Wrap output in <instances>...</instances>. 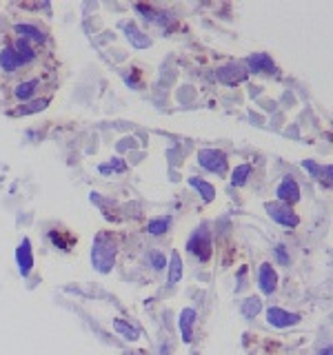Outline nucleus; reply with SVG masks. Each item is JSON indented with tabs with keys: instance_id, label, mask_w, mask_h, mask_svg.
<instances>
[{
	"instance_id": "obj_1",
	"label": "nucleus",
	"mask_w": 333,
	"mask_h": 355,
	"mask_svg": "<svg viewBox=\"0 0 333 355\" xmlns=\"http://www.w3.org/2000/svg\"><path fill=\"white\" fill-rule=\"evenodd\" d=\"M92 262L96 266V271L100 273H109L114 269L116 262V240L111 233L100 231L96 240H94V249H92Z\"/></svg>"
},
{
	"instance_id": "obj_2",
	"label": "nucleus",
	"mask_w": 333,
	"mask_h": 355,
	"mask_svg": "<svg viewBox=\"0 0 333 355\" xmlns=\"http://www.w3.org/2000/svg\"><path fill=\"white\" fill-rule=\"evenodd\" d=\"M187 251L194 255V258H198L200 262H209L211 253H214V249H211V236L207 227L198 229L191 238L187 240Z\"/></svg>"
},
{
	"instance_id": "obj_3",
	"label": "nucleus",
	"mask_w": 333,
	"mask_h": 355,
	"mask_svg": "<svg viewBox=\"0 0 333 355\" xmlns=\"http://www.w3.org/2000/svg\"><path fill=\"white\" fill-rule=\"evenodd\" d=\"M200 166H205L211 173H225L227 171V155L218 149H205L198 153Z\"/></svg>"
},
{
	"instance_id": "obj_4",
	"label": "nucleus",
	"mask_w": 333,
	"mask_h": 355,
	"mask_svg": "<svg viewBox=\"0 0 333 355\" xmlns=\"http://www.w3.org/2000/svg\"><path fill=\"white\" fill-rule=\"evenodd\" d=\"M266 322L275 329H287V327H296L300 322L298 313H289V311L280 309V306H271L266 311Z\"/></svg>"
},
{
	"instance_id": "obj_5",
	"label": "nucleus",
	"mask_w": 333,
	"mask_h": 355,
	"mask_svg": "<svg viewBox=\"0 0 333 355\" xmlns=\"http://www.w3.org/2000/svg\"><path fill=\"white\" fill-rule=\"evenodd\" d=\"M266 211H269V216H271L275 222H280V225H284V227H291V229H293V227L300 225V218H298L287 205H278V202L266 205Z\"/></svg>"
},
{
	"instance_id": "obj_6",
	"label": "nucleus",
	"mask_w": 333,
	"mask_h": 355,
	"mask_svg": "<svg viewBox=\"0 0 333 355\" xmlns=\"http://www.w3.org/2000/svg\"><path fill=\"white\" fill-rule=\"evenodd\" d=\"M278 200H280V205H293L300 200V187L293 178H284V180L278 184V191H275Z\"/></svg>"
},
{
	"instance_id": "obj_7",
	"label": "nucleus",
	"mask_w": 333,
	"mask_h": 355,
	"mask_svg": "<svg viewBox=\"0 0 333 355\" xmlns=\"http://www.w3.org/2000/svg\"><path fill=\"white\" fill-rule=\"evenodd\" d=\"M16 262H18V269L22 275H29L33 269V253H31V242L29 240H22L20 247L16 249Z\"/></svg>"
},
{
	"instance_id": "obj_8",
	"label": "nucleus",
	"mask_w": 333,
	"mask_h": 355,
	"mask_svg": "<svg viewBox=\"0 0 333 355\" xmlns=\"http://www.w3.org/2000/svg\"><path fill=\"white\" fill-rule=\"evenodd\" d=\"M258 284L262 288V293H266V295H271L275 291V286H278V273L273 271V266L269 262H264L260 266V271H258Z\"/></svg>"
},
{
	"instance_id": "obj_9",
	"label": "nucleus",
	"mask_w": 333,
	"mask_h": 355,
	"mask_svg": "<svg viewBox=\"0 0 333 355\" xmlns=\"http://www.w3.org/2000/svg\"><path fill=\"white\" fill-rule=\"evenodd\" d=\"M196 318L198 313L194 309H182L180 311V320H178V327H180V333H182V340L189 344L194 340V327H196Z\"/></svg>"
},
{
	"instance_id": "obj_10",
	"label": "nucleus",
	"mask_w": 333,
	"mask_h": 355,
	"mask_svg": "<svg viewBox=\"0 0 333 355\" xmlns=\"http://www.w3.org/2000/svg\"><path fill=\"white\" fill-rule=\"evenodd\" d=\"M218 78L225 85H236L247 78V71H244V67H240V64H227L218 71Z\"/></svg>"
},
{
	"instance_id": "obj_11",
	"label": "nucleus",
	"mask_w": 333,
	"mask_h": 355,
	"mask_svg": "<svg viewBox=\"0 0 333 355\" xmlns=\"http://www.w3.org/2000/svg\"><path fill=\"white\" fill-rule=\"evenodd\" d=\"M249 69L255 73H271L275 67L271 62V58L266 53H253L249 58Z\"/></svg>"
},
{
	"instance_id": "obj_12",
	"label": "nucleus",
	"mask_w": 333,
	"mask_h": 355,
	"mask_svg": "<svg viewBox=\"0 0 333 355\" xmlns=\"http://www.w3.org/2000/svg\"><path fill=\"white\" fill-rule=\"evenodd\" d=\"M0 64H3L5 71H14V69H18L22 62L18 58V53L14 51V47H5L3 53H0Z\"/></svg>"
},
{
	"instance_id": "obj_13",
	"label": "nucleus",
	"mask_w": 333,
	"mask_h": 355,
	"mask_svg": "<svg viewBox=\"0 0 333 355\" xmlns=\"http://www.w3.org/2000/svg\"><path fill=\"white\" fill-rule=\"evenodd\" d=\"M114 329H116V333H120V336L122 338H125V340H138L140 338V333H138V329L136 327H131V324H127V322L125 320H122V318H116L114 320Z\"/></svg>"
},
{
	"instance_id": "obj_14",
	"label": "nucleus",
	"mask_w": 333,
	"mask_h": 355,
	"mask_svg": "<svg viewBox=\"0 0 333 355\" xmlns=\"http://www.w3.org/2000/svg\"><path fill=\"white\" fill-rule=\"evenodd\" d=\"M14 51L18 53V58H20L22 64H27V62H31L33 58H36V51H33L31 44L27 40H22V38H18V42L14 44Z\"/></svg>"
},
{
	"instance_id": "obj_15",
	"label": "nucleus",
	"mask_w": 333,
	"mask_h": 355,
	"mask_svg": "<svg viewBox=\"0 0 333 355\" xmlns=\"http://www.w3.org/2000/svg\"><path fill=\"white\" fill-rule=\"evenodd\" d=\"M16 33L22 38V40H33V42H42L44 36H42V31L36 29V27H31V25H16Z\"/></svg>"
},
{
	"instance_id": "obj_16",
	"label": "nucleus",
	"mask_w": 333,
	"mask_h": 355,
	"mask_svg": "<svg viewBox=\"0 0 333 355\" xmlns=\"http://www.w3.org/2000/svg\"><path fill=\"white\" fill-rule=\"evenodd\" d=\"M182 277V260H180V253H173L171 255V262H169V284H176L178 280Z\"/></svg>"
},
{
	"instance_id": "obj_17",
	"label": "nucleus",
	"mask_w": 333,
	"mask_h": 355,
	"mask_svg": "<svg viewBox=\"0 0 333 355\" xmlns=\"http://www.w3.org/2000/svg\"><path fill=\"white\" fill-rule=\"evenodd\" d=\"M260 309H262L260 297H249V300H244V304H242V315L251 320L260 313Z\"/></svg>"
},
{
	"instance_id": "obj_18",
	"label": "nucleus",
	"mask_w": 333,
	"mask_h": 355,
	"mask_svg": "<svg viewBox=\"0 0 333 355\" xmlns=\"http://www.w3.org/2000/svg\"><path fill=\"white\" fill-rule=\"evenodd\" d=\"M249 175H251V164H240V166H236V171L231 173V184L242 187L244 182H247Z\"/></svg>"
},
{
	"instance_id": "obj_19",
	"label": "nucleus",
	"mask_w": 333,
	"mask_h": 355,
	"mask_svg": "<svg viewBox=\"0 0 333 355\" xmlns=\"http://www.w3.org/2000/svg\"><path fill=\"white\" fill-rule=\"evenodd\" d=\"M125 31H127V38L136 44V47H149V38H140L142 33L136 29V25H125Z\"/></svg>"
},
{
	"instance_id": "obj_20",
	"label": "nucleus",
	"mask_w": 333,
	"mask_h": 355,
	"mask_svg": "<svg viewBox=\"0 0 333 355\" xmlns=\"http://www.w3.org/2000/svg\"><path fill=\"white\" fill-rule=\"evenodd\" d=\"M38 87V80H29V83H22L16 87V98L18 100H29L33 96V92H36Z\"/></svg>"
},
{
	"instance_id": "obj_21",
	"label": "nucleus",
	"mask_w": 333,
	"mask_h": 355,
	"mask_svg": "<svg viewBox=\"0 0 333 355\" xmlns=\"http://www.w3.org/2000/svg\"><path fill=\"white\" fill-rule=\"evenodd\" d=\"M189 184H191L194 189H198V191L203 193L205 200H211V198H214V187H211L209 182L198 180V178H189Z\"/></svg>"
},
{
	"instance_id": "obj_22",
	"label": "nucleus",
	"mask_w": 333,
	"mask_h": 355,
	"mask_svg": "<svg viewBox=\"0 0 333 355\" xmlns=\"http://www.w3.org/2000/svg\"><path fill=\"white\" fill-rule=\"evenodd\" d=\"M169 229V218H160V220H151L147 225V231L151 236H162V233Z\"/></svg>"
},
{
	"instance_id": "obj_23",
	"label": "nucleus",
	"mask_w": 333,
	"mask_h": 355,
	"mask_svg": "<svg viewBox=\"0 0 333 355\" xmlns=\"http://www.w3.org/2000/svg\"><path fill=\"white\" fill-rule=\"evenodd\" d=\"M127 169V164L122 162L120 158H114L111 162H105V164H100V171L103 173H122Z\"/></svg>"
},
{
	"instance_id": "obj_24",
	"label": "nucleus",
	"mask_w": 333,
	"mask_h": 355,
	"mask_svg": "<svg viewBox=\"0 0 333 355\" xmlns=\"http://www.w3.org/2000/svg\"><path fill=\"white\" fill-rule=\"evenodd\" d=\"M149 260H151V264H153V269L155 271H162L164 266H166V258L160 253V251H151L149 253Z\"/></svg>"
},
{
	"instance_id": "obj_25",
	"label": "nucleus",
	"mask_w": 333,
	"mask_h": 355,
	"mask_svg": "<svg viewBox=\"0 0 333 355\" xmlns=\"http://www.w3.org/2000/svg\"><path fill=\"white\" fill-rule=\"evenodd\" d=\"M44 105H47V100H40V103H31V105H27L25 109H18V111H14V116H18V114H33V111H40V109H44Z\"/></svg>"
},
{
	"instance_id": "obj_26",
	"label": "nucleus",
	"mask_w": 333,
	"mask_h": 355,
	"mask_svg": "<svg viewBox=\"0 0 333 355\" xmlns=\"http://www.w3.org/2000/svg\"><path fill=\"white\" fill-rule=\"evenodd\" d=\"M273 251H275L278 262H280V264H289V253H287V249L282 247V244H278V247H275Z\"/></svg>"
},
{
	"instance_id": "obj_27",
	"label": "nucleus",
	"mask_w": 333,
	"mask_h": 355,
	"mask_svg": "<svg viewBox=\"0 0 333 355\" xmlns=\"http://www.w3.org/2000/svg\"><path fill=\"white\" fill-rule=\"evenodd\" d=\"M305 169H309L311 173L316 175V173L320 171V166H318V164H314V162H311V160H305Z\"/></svg>"
}]
</instances>
